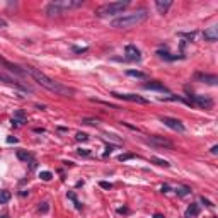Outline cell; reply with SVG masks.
Masks as SVG:
<instances>
[{
	"label": "cell",
	"mask_w": 218,
	"mask_h": 218,
	"mask_svg": "<svg viewBox=\"0 0 218 218\" xmlns=\"http://www.w3.org/2000/svg\"><path fill=\"white\" fill-rule=\"evenodd\" d=\"M22 70H24V73H26V75H29L33 80L38 82L41 87H44V89L50 90V92H55L56 95L72 97V95L75 94V90H73L72 87H67V85H63V84H60V82L53 80L51 77H48L46 73H43L41 70L34 68V67H31V65H24V67H22Z\"/></svg>",
	"instance_id": "1"
},
{
	"label": "cell",
	"mask_w": 218,
	"mask_h": 218,
	"mask_svg": "<svg viewBox=\"0 0 218 218\" xmlns=\"http://www.w3.org/2000/svg\"><path fill=\"white\" fill-rule=\"evenodd\" d=\"M148 19V12L145 9L135 10V12L124 14V16H119L111 21V26L116 27V29H130V27H135L141 22H145Z\"/></svg>",
	"instance_id": "2"
},
{
	"label": "cell",
	"mask_w": 218,
	"mask_h": 218,
	"mask_svg": "<svg viewBox=\"0 0 218 218\" xmlns=\"http://www.w3.org/2000/svg\"><path fill=\"white\" fill-rule=\"evenodd\" d=\"M130 7V2L128 0H119V2H111V4H104L101 5V7H97L95 9V16L97 17H112V16H116V14H121L124 9H128Z\"/></svg>",
	"instance_id": "3"
},
{
	"label": "cell",
	"mask_w": 218,
	"mask_h": 218,
	"mask_svg": "<svg viewBox=\"0 0 218 218\" xmlns=\"http://www.w3.org/2000/svg\"><path fill=\"white\" fill-rule=\"evenodd\" d=\"M188 102L191 106H198L201 109H211L213 107V99L208 97V95H199V94H188Z\"/></svg>",
	"instance_id": "4"
},
{
	"label": "cell",
	"mask_w": 218,
	"mask_h": 218,
	"mask_svg": "<svg viewBox=\"0 0 218 218\" xmlns=\"http://www.w3.org/2000/svg\"><path fill=\"white\" fill-rule=\"evenodd\" d=\"M143 141L148 143L150 147H155V148H169V150L174 148V143H172L171 140H167V138H164V137H157V135H154V137H145Z\"/></svg>",
	"instance_id": "5"
},
{
	"label": "cell",
	"mask_w": 218,
	"mask_h": 218,
	"mask_svg": "<svg viewBox=\"0 0 218 218\" xmlns=\"http://www.w3.org/2000/svg\"><path fill=\"white\" fill-rule=\"evenodd\" d=\"M0 82H2V84H7V85H12L14 89H19V90H22V92H33V87L27 85L26 82L12 78V77H9V75H5V73H0Z\"/></svg>",
	"instance_id": "6"
},
{
	"label": "cell",
	"mask_w": 218,
	"mask_h": 218,
	"mask_svg": "<svg viewBox=\"0 0 218 218\" xmlns=\"http://www.w3.org/2000/svg\"><path fill=\"white\" fill-rule=\"evenodd\" d=\"M160 121L165 124L167 128L174 130V131H179V133H184V131H186V126H184L182 121L177 119V118H171V116H160Z\"/></svg>",
	"instance_id": "7"
},
{
	"label": "cell",
	"mask_w": 218,
	"mask_h": 218,
	"mask_svg": "<svg viewBox=\"0 0 218 218\" xmlns=\"http://www.w3.org/2000/svg\"><path fill=\"white\" fill-rule=\"evenodd\" d=\"M53 4L65 12V10H70V9H78V7H82L85 2H84V0H55Z\"/></svg>",
	"instance_id": "8"
},
{
	"label": "cell",
	"mask_w": 218,
	"mask_h": 218,
	"mask_svg": "<svg viewBox=\"0 0 218 218\" xmlns=\"http://www.w3.org/2000/svg\"><path fill=\"white\" fill-rule=\"evenodd\" d=\"M111 95H114L116 99H121V101H130V102H138V104H148V99L141 97L137 94H119V92H111Z\"/></svg>",
	"instance_id": "9"
},
{
	"label": "cell",
	"mask_w": 218,
	"mask_h": 218,
	"mask_svg": "<svg viewBox=\"0 0 218 218\" xmlns=\"http://www.w3.org/2000/svg\"><path fill=\"white\" fill-rule=\"evenodd\" d=\"M124 60L128 61H140L141 60V51L135 44H128L124 48Z\"/></svg>",
	"instance_id": "10"
},
{
	"label": "cell",
	"mask_w": 218,
	"mask_h": 218,
	"mask_svg": "<svg viewBox=\"0 0 218 218\" xmlns=\"http://www.w3.org/2000/svg\"><path fill=\"white\" fill-rule=\"evenodd\" d=\"M192 78H194L196 82H203V84H208V85H216V84H218V77H216V75H213V73L196 72Z\"/></svg>",
	"instance_id": "11"
},
{
	"label": "cell",
	"mask_w": 218,
	"mask_h": 218,
	"mask_svg": "<svg viewBox=\"0 0 218 218\" xmlns=\"http://www.w3.org/2000/svg\"><path fill=\"white\" fill-rule=\"evenodd\" d=\"M0 67H4V68H7L9 72H12V73H16L17 77H26V73H24V70H22V67H19V65H14V63H10V61H7L5 58H2L0 56Z\"/></svg>",
	"instance_id": "12"
},
{
	"label": "cell",
	"mask_w": 218,
	"mask_h": 218,
	"mask_svg": "<svg viewBox=\"0 0 218 218\" xmlns=\"http://www.w3.org/2000/svg\"><path fill=\"white\" fill-rule=\"evenodd\" d=\"M157 56L158 58H162V60H165V61H175V60H184V58H186L184 55H172V53H169L165 46L158 48L157 50Z\"/></svg>",
	"instance_id": "13"
},
{
	"label": "cell",
	"mask_w": 218,
	"mask_h": 218,
	"mask_svg": "<svg viewBox=\"0 0 218 218\" xmlns=\"http://www.w3.org/2000/svg\"><path fill=\"white\" fill-rule=\"evenodd\" d=\"M143 89H147V90H158V92H167V94H169L167 85H164V82H158V80H150V82H147V84H143Z\"/></svg>",
	"instance_id": "14"
},
{
	"label": "cell",
	"mask_w": 218,
	"mask_h": 218,
	"mask_svg": "<svg viewBox=\"0 0 218 218\" xmlns=\"http://www.w3.org/2000/svg\"><path fill=\"white\" fill-rule=\"evenodd\" d=\"M203 38H205V41H208V43H215V41H218V27L211 26V27H208V29H205Z\"/></svg>",
	"instance_id": "15"
},
{
	"label": "cell",
	"mask_w": 218,
	"mask_h": 218,
	"mask_svg": "<svg viewBox=\"0 0 218 218\" xmlns=\"http://www.w3.org/2000/svg\"><path fill=\"white\" fill-rule=\"evenodd\" d=\"M12 126H17V124H26L27 123V118H26V112L22 111V109H17V111L14 112V118L10 119Z\"/></svg>",
	"instance_id": "16"
},
{
	"label": "cell",
	"mask_w": 218,
	"mask_h": 218,
	"mask_svg": "<svg viewBox=\"0 0 218 218\" xmlns=\"http://www.w3.org/2000/svg\"><path fill=\"white\" fill-rule=\"evenodd\" d=\"M155 7L160 14H167V10L172 7V0H155Z\"/></svg>",
	"instance_id": "17"
},
{
	"label": "cell",
	"mask_w": 218,
	"mask_h": 218,
	"mask_svg": "<svg viewBox=\"0 0 218 218\" xmlns=\"http://www.w3.org/2000/svg\"><path fill=\"white\" fill-rule=\"evenodd\" d=\"M199 205L198 203H191V205L188 206V209H186V216L188 218H194V216H198L199 215Z\"/></svg>",
	"instance_id": "18"
},
{
	"label": "cell",
	"mask_w": 218,
	"mask_h": 218,
	"mask_svg": "<svg viewBox=\"0 0 218 218\" xmlns=\"http://www.w3.org/2000/svg\"><path fill=\"white\" fill-rule=\"evenodd\" d=\"M44 12H46V16H50V17H53V16H60V14H63V10L58 9L55 4H48L46 5V9H44Z\"/></svg>",
	"instance_id": "19"
},
{
	"label": "cell",
	"mask_w": 218,
	"mask_h": 218,
	"mask_svg": "<svg viewBox=\"0 0 218 218\" xmlns=\"http://www.w3.org/2000/svg\"><path fill=\"white\" fill-rule=\"evenodd\" d=\"M174 192L177 194L179 198H184V196H188V194H191V188L189 186H184V184H181V186H177V188L174 189Z\"/></svg>",
	"instance_id": "20"
},
{
	"label": "cell",
	"mask_w": 218,
	"mask_h": 218,
	"mask_svg": "<svg viewBox=\"0 0 218 218\" xmlns=\"http://www.w3.org/2000/svg\"><path fill=\"white\" fill-rule=\"evenodd\" d=\"M16 155H17V158H19V160H22V162H27V160H31V158H33V155H31L27 150H17V152H16Z\"/></svg>",
	"instance_id": "21"
},
{
	"label": "cell",
	"mask_w": 218,
	"mask_h": 218,
	"mask_svg": "<svg viewBox=\"0 0 218 218\" xmlns=\"http://www.w3.org/2000/svg\"><path fill=\"white\" fill-rule=\"evenodd\" d=\"M67 198L73 201V205H75V208H77V209H82V208H84V205H82L80 201L77 199V194H75L73 191H68V192H67Z\"/></svg>",
	"instance_id": "22"
},
{
	"label": "cell",
	"mask_w": 218,
	"mask_h": 218,
	"mask_svg": "<svg viewBox=\"0 0 218 218\" xmlns=\"http://www.w3.org/2000/svg\"><path fill=\"white\" fill-rule=\"evenodd\" d=\"M10 198H12V192H10V191H5V189H2V191H0V205H4V203H9Z\"/></svg>",
	"instance_id": "23"
},
{
	"label": "cell",
	"mask_w": 218,
	"mask_h": 218,
	"mask_svg": "<svg viewBox=\"0 0 218 218\" xmlns=\"http://www.w3.org/2000/svg\"><path fill=\"white\" fill-rule=\"evenodd\" d=\"M126 75H130V77H135V78H147V73L138 72V70H126Z\"/></svg>",
	"instance_id": "24"
},
{
	"label": "cell",
	"mask_w": 218,
	"mask_h": 218,
	"mask_svg": "<svg viewBox=\"0 0 218 218\" xmlns=\"http://www.w3.org/2000/svg\"><path fill=\"white\" fill-rule=\"evenodd\" d=\"M150 162H152V164H157V165H160V167H171V164L167 162V160H164V158H158V157H152V158H150Z\"/></svg>",
	"instance_id": "25"
},
{
	"label": "cell",
	"mask_w": 218,
	"mask_h": 218,
	"mask_svg": "<svg viewBox=\"0 0 218 218\" xmlns=\"http://www.w3.org/2000/svg\"><path fill=\"white\" fill-rule=\"evenodd\" d=\"M179 36H181V38L189 39V41H194V38L198 36V33H196V31H191V33H179Z\"/></svg>",
	"instance_id": "26"
},
{
	"label": "cell",
	"mask_w": 218,
	"mask_h": 218,
	"mask_svg": "<svg viewBox=\"0 0 218 218\" xmlns=\"http://www.w3.org/2000/svg\"><path fill=\"white\" fill-rule=\"evenodd\" d=\"M39 177H41L43 181H51L53 179V174L50 171H41V172H39Z\"/></svg>",
	"instance_id": "27"
},
{
	"label": "cell",
	"mask_w": 218,
	"mask_h": 218,
	"mask_svg": "<svg viewBox=\"0 0 218 218\" xmlns=\"http://www.w3.org/2000/svg\"><path fill=\"white\" fill-rule=\"evenodd\" d=\"M135 157H137L135 154H121L119 157H118V160H119V162H126V160H130V158H135Z\"/></svg>",
	"instance_id": "28"
},
{
	"label": "cell",
	"mask_w": 218,
	"mask_h": 218,
	"mask_svg": "<svg viewBox=\"0 0 218 218\" xmlns=\"http://www.w3.org/2000/svg\"><path fill=\"white\" fill-rule=\"evenodd\" d=\"M75 140L77 141H87L89 140V135H87V133H77V135H75Z\"/></svg>",
	"instance_id": "29"
},
{
	"label": "cell",
	"mask_w": 218,
	"mask_h": 218,
	"mask_svg": "<svg viewBox=\"0 0 218 218\" xmlns=\"http://www.w3.org/2000/svg\"><path fill=\"white\" fill-rule=\"evenodd\" d=\"M48 211H50V203H46V201H44V203H41V205H39V213H48Z\"/></svg>",
	"instance_id": "30"
},
{
	"label": "cell",
	"mask_w": 218,
	"mask_h": 218,
	"mask_svg": "<svg viewBox=\"0 0 218 218\" xmlns=\"http://www.w3.org/2000/svg\"><path fill=\"white\" fill-rule=\"evenodd\" d=\"M199 201H201V203H203L205 206H208V208H213V206H215L213 203H211V201H209L208 198H205V196H201V198H199Z\"/></svg>",
	"instance_id": "31"
},
{
	"label": "cell",
	"mask_w": 218,
	"mask_h": 218,
	"mask_svg": "<svg viewBox=\"0 0 218 218\" xmlns=\"http://www.w3.org/2000/svg\"><path fill=\"white\" fill-rule=\"evenodd\" d=\"M77 154L80 155V157H89V155H90V150H89V148H78Z\"/></svg>",
	"instance_id": "32"
},
{
	"label": "cell",
	"mask_w": 218,
	"mask_h": 218,
	"mask_svg": "<svg viewBox=\"0 0 218 218\" xmlns=\"http://www.w3.org/2000/svg\"><path fill=\"white\" fill-rule=\"evenodd\" d=\"M82 123H84V124H97L99 119H94V118H84Z\"/></svg>",
	"instance_id": "33"
},
{
	"label": "cell",
	"mask_w": 218,
	"mask_h": 218,
	"mask_svg": "<svg viewBox=\"0 0 218 218\" xmlns=\"http://www.w3.org/2000/svg\"><path fill=\"white\" fill-rule=\"evenodd\" d=\"M99 186H101L102 189H112V184L107 182V181H101V182H99Z\"/></svg>",
	"instance_id": "34"
},
{
	"label": "cell",
	"mask_w": 218,
	"mask_h": 218,
	"mask_svg": "<svg viewBox=\"0 0 218 218\" xmlns=\"http://www.w3.org/2000/svg\"><path fill=\"white\" fill-rule=\"evenodd\" d=\"M112 150H114V145H109V143H107V145H106V152H104L102 155H104V157H107V155L112 152Z\"/></svg>",
	"instance_id": "35"
},
{
	"label": "cell",
	"mask_w": 218,
	"mask_h": 218,
	"mask_svg": "<svg viewBox=\"0 0 218 218\" xmlns=\"http://www.w3.org/2000/svg\"><path fill=\"white\" fill-rule=\"evenodd\" d=\"M121 124H123V126H126V128H130V130H133V131H140V130H138L137 126H131V124L126 123V121H121Z\"/></svg>",
	"instance_id": "36"
},
{
	"label": "cell",
	"mask_w": 218,
	"mask_h": 218,
	"mask_svg": "<svg viewBox=\"0 0 218 218\" xmlns=\"http://www.w3.org/2000/svg\"><path fill=\"white\" fill-rule=\"evenodd\" d=\"M72 50H73L75 53H85V51H87V48H78V46H73Z\"/></svg>",
	"instance_id": "37"
},
{
	"label": "cell",
	"mask_w": 218,
	"mask_h": 218,
	"mask_svg": "<svg viewBox=\"0 0 218 218\" xmlns=\"http://www.w3.org/2000/svg\"><path fill=\"white\" fill-rule=\"evenodd\" d=\"M160 191H162L164 194H165V192H169V191H171V186H169V184H164L162 188H160Z\"/></svg>",
	"instance_id": "38"
},
{
	"label": "cell",
	"mask_w": 218,
	"mask_h": 218,
	"mask_svg": "<svg viewBox=\"0 0 218 218\" xmlns=\"http://www.w3.org/2000/svg\"><path fill=\"white\" fill-rule=\"evenodd\" d=\"M118 213H119V215H126V213H130V209L123 206V208H118Z\"/></svg>",
	"instance_id": "39"
},
{
	"label": "cell",
	"mask_w": 218,
	"mask_h": 218,
	"mask_svg": "<svg viewBox=\"0 0 218 218\" xmlns=\"http://www.w3.org/2000/svg\"><path fill=\"white\" fill-rule=\"evenodd\" d=\"M209 154L211 155H216L218 154V145H213L211 148H209Z\"/></svg>",
	"instance_id": "40"
},
{
	"label": "cell",
	"mask_w": 218,
	"mask_h": 218,
	"mask_svg": "<svg viewBox=\"0 0 218 218\" xmlns=\"http://www.w3.org/2000/svg\"><path fill=\"white\" fill-rule=\"evenodd\" d=\"M17 138H16V137H7V143H17Z\"/></svg>",
	"instance_id": "41"
},
{
	"label": "cell",
	"mask_w": 218,
	"mask_h": 218,
	"mask_svg": "<svg viewBox=\"0 0 218 218\" xmlns=\"http://www.w3.org/2000/svg\"><path fill=\"white\" fill-rule=\"evenodd\" d=\"M106 137H109L111 140H114V141H121V138H118L116 135H106Z\"/></svg>",
	"instance_id": "42"
},
{
	"label": "cell",
	"mask_w": 218,
	"mask_h": 218,
	"mask_svg": "<svg viewBox=\"0 0 218 218\" xmlns=\"http://www.w3.org/2000/svg\"><path fill=\"white\" fill-rule=\"evenodd\" d=\"M5 26H7V22H5L4 19H0V27H5Z\"/></svg>",
	"instance_id": "43"
},
{
	"label": "cell",
	"mask_w": 218,
	"mask_h": 218,
	"mask_svg": "<svg viewBox=\"0 0 218 218\" xmlns=\"http://www.w3.org/2000/svg\"><path fill=\"white\" fill-rule=\"evenodd\" d=\"M154 218H165V216H164L162 213H155V215H154Z\"/></svg>",
	"instance_id": "44"
},
{
	"label": "cell",
	"mask_w": 218,
	"mask_h": 218,
	"mask_svg": "<svg viewBox=\"0 0 218 218\" xmlns=\"http://www.w3.org/2000/svg\"><path fill=\"white\" fill-rule=\"evenodd\" d=\"M36 133H44V128H34Z\"/></svg>",
	"instance_id": "45"
},
{
	"label": "cell",
	"mask_w": 218,
	"mask_h": 218,
	"mask_svg": "<svg viewBox=\"0 0 218 218\" xmlns=\"http://www.w3.org/2000/svg\"><path fill=\"white\" fill-rule=\"evenodd\" d=\"M2 218H9V216H7V215H4V216H2Z\"/></svg>",
	"instance_id": "46"
}]
</instances>
